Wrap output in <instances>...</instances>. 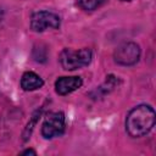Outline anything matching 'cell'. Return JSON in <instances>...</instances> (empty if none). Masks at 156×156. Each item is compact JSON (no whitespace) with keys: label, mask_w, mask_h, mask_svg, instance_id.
<instances>
[{"label":"cell","mask_w":156,"mask_h":156,"mask_svg":"<svg viewBox=\"0 0 156 156\" xmlns=\"http://www.w3.org/2000/svg\"><path fill=\"white\" fill-rule=\"evenodd\" d=\"M77 1H78V5L87 11H94L101 7L106 2V0H77Z\"/></svg>","instance_id":"ba28073f"},{"label":"cell","mask_w":156,"mask_h":156,"mask_svg":"<svg viewBox=\"0 0 156 156\" xmlns=\"http://www.w3.org/2000/svg\"><path fill=\"white\" fill-rule=\"evenodd\" d=\"M43 85H44V80L34 72H26L21 78V88L26 91L37 90Z\"/></svg>","instance_id":"52a82bcc"},{"label":"cell","mask_w":156,"mask_h":156,"mask_svg":"<svg viewBox=\"0 0 156 156\" xmlns=\"http://www.w3.org/2000/svg\"><path fill=\"white\" fill-rule=\"evenodd\" d=\"M60 27V17L49 11H39L33 13L30 18V28L34 32H44L48 28L57 29Z\"/></svg>","instance_id":"5b68a950"},{"label":"cell","mask_w":156,"mask_h":156,"mask_svg":"<svg viewBox=\"0 0 156 156\" xmlns=\"http://www.w3.org/2000/svg\"><path fill=\"white\" fill-rule=\"evenodd\" d=\"M2 18H4V11L0 9V22L2 21Z\"/></svg>","instance_id":"8fae6325"},{"label":"cell","mask_w":156,"mask_h":156,"mask_svg":"<svg viewBox=\"0 0 156 156\" xmlns=\"http://www.w3.org/2000/svg\"><path fill=\"white\" fill-rule=\"evenodd\" d=\"M113 58L118 65L133 66L140 58V48L136 43L127 41L118 45L113 52Z\"/></svg>","instance_id":"3957f363"},{"label":"cell","mask_w":156,"mask_h":156,"mask_svg":"<svg viewBox=\"0 0 156 156\" xmlns=\"http://www.w3.org/2000/svg\"><path fill=\"white\" fill-rule=\"evenodd\" d=\"M121 1H132V0H121Z\"/></svg>","instance_id":"7c38bea8"},{"label":"cell","mask_w":156,"mask_h":156,"mask_svg":"<svg viewBox=\"0 0 156 156\" xmlns=\"http://www.w3.org/2000/svg\"><path fill=\"white\" fill-rule=\"evenodd\" d=\"M82 84L80 77H61L55 82V90L58 95H67L80 88Z\"/></svg>","instance_id":"8992f818"},{"label":"cell","mask_w":156,"mask_h":156,"mask_svg":"<svg viewBox=\"0 0 156 156\" xmlns=\"http://www.w3.org/2000/svg\"><path fill=\"white\" fill-rule=\"evenodd\" d=\"M40 115H41V111H35V112H34V115L32 116L30 121L28 122V124H27V127H26V129H24V132H23V140H27V139L29 138V135L32 134V130H33L34 126L37 124L38 119L40 118Z\"/></svg>","instance_id":"9c48e42d"},{"label":"cell","mask_w":156,"mask_h":156,"mask_svg":"<svg viewBox=\"0 0 156 156\" xmlns=\"http://www.w3.org/2000/svg\"><path fill=\"white\" fill-rule=\"evenodd\" d=\"M155 110L150 105H138L132 108L126 118V130L133 138L146 135L155 126Z\"/></svg>","instance_id":"6da1fadb"},{"label":"cell","mask_w":156,"mask_h":156,"mask_svg":"<svg viewBox=\"0 0 156 156\" xmlns=\"http://www.w3.org/2000/svg\"><path fill=\"white\" fill-rule=\"evenodd\" d=\"M21 155H37V152H35V150H33V149H27V150L22 151Z\"/></svg>","instance_id":"30bf717a"},{"label":"cell","mask_w":156,"mask_h":156,"mask_svg":"<svg viewBox=\"0 0 156 156\" xmlns=\"http://www.w3.org/2000/svg\"><path fill=\"white\" fill-rule=\"evenodd\" d=\"M65 132V115L63 112L49 113L41 127V135L46 139H51L63 134Z\"/></svg>","instance_id":"277c9868"},{"label":"cell","mask_w":156,"mask_h":156,"mask_svg":"<svg viewBox=\"0 0 156 156\" xmlns=\"http://www.w3.org/2000/svg\"><path fill=\"white\" fill-rule=\"evenodd\" d=\"M91 61V51L90 49H80V50H72V49H63L60 54V62L63 69L66 71H74L82 67H85Z\"/></svg>","instance_id":"7a4b0ae2"}]
</instances>
